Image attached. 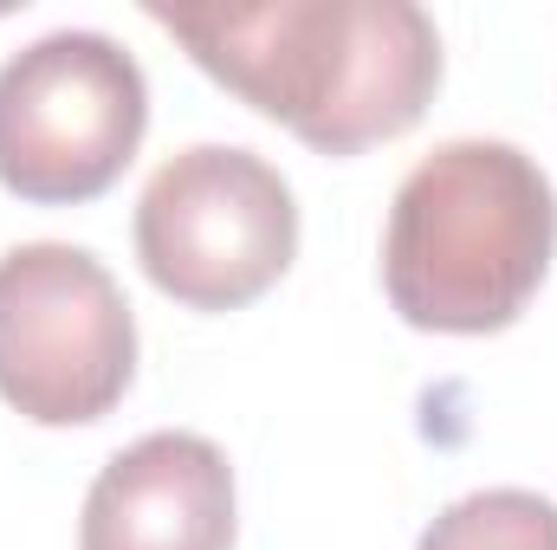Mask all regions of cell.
Returning <instances> with one entry per match:
<instances>
[{"label":"cell","mask_w":557,"mask_h":550,"mask_svg":"<svg viewBox=\"0 0 557 550\" xmlns=\"http://www.w3.org/2000/svg\"><path fill=\"white\" fill-rule=\"evenodd\" d=\"M557 253V188L519 142L454 137L403 175L383 291L409 330L493 337L525 317Z\"/></svg>","instance_id":"2"},{"label":"cell","mask_w":557,"mask_h":550,"mask_svg":"<svg viewBox=\"0 0 557 550\" xmlns=\"http://www.w3.org/2000/svg\"><path fill=\"white\" fill-rule=\"evenodd\" d=\"M137 260L182 311H240L298 260V201L267 155L195 142L137 195Z\"/></svg>","instance_id":"3"},{"label":"cell","mask_w":557,"mask_h":550,"mask_svg":"<svg viewBox=\"0 0 557 550\" xmlns=\"http://www.w3.org/2000/svg\"><path fill=\"white\" fill-rule=\"evenodd\" d=\"M234 466L208 434H143L85 492L78 550H234Z\"/></svg>","instance_id":"6"},{"label":"cell","mask_w":557,"mask_h":550,"mask_svg":"<svg viewBox=\"0 0 557 550\" xmlns=\"http://www.w3.org/2000/svg\"><path fill=\"white\" fill-rule=\"evenodd\" d=\"M149 130L143 65L111 33H46L0 65V188L33 208L98 201Z\"/></svg>","instance_id":"4"},{"label":"cell","mask_w":557,"mask_h":550,"mask_svg":"<svg viewBox=\"0 0 557 550\" xmlns=\"http://www.w3.org/2000/svg\"><path fill=\"white\" fill-rule=\"evenodd\" d=\"M137 383V317L111 266L65 240L0 253V402L33 427H91Z\"/></svg>","instance_id":"5"},{"label":"cell","mask_w":557,"mask_h":550,"mask_svg":"<svg viewBox=\"0 0 557 550\" xmlns=\"http://www.w3.org/2000/svg\"><path fill=\"white\" fill-rule=\"evenodd\" d=\"M188 59L318 155H363L416 130L441 91V33L416 0L149 7Z\"/></svg>","instance_id":"1"},{"label":"cell","mask_w":557,"mask_h":550,"mask_svg":"<svg viewBox=\"0 0 557 550\" xmlns=\"http://www.w3.org/2000/svg\"><path fill=\"white\" fill-rule=\"evenodd\" d=\"M416 550H557V499L525 486H486L454 499Z\"/></svg>","instance_id":"7"}]
</instances>
